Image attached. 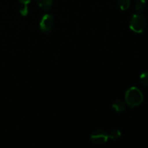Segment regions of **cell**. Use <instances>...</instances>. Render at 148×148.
I'll return each mask as SVG.
<instances>
[{
    "mask_svg": "<svg viewBox=\"0 0 148 148\" xmlns=\"http://www.w3.org/2000/svg\"><path fill=\"white\" fill-rule=\"evenodd\" d=\"M143 95L141 91L135 87L130 88L126 92L125 101L131 107L138 106L143 103Z\"/></svg>",
    "mask_w": 148,
    "mask_h": 148,
    "instance_id": "6da1fadb",
    "label": "cell"
},
{
    "mask_svg": "<svg viewBox=\"0 0 148 148\" xmlns=\"http://www.w3.org/2000/svg\"><path fill=\"white\" fill-rule=\"evenodd\" d=\"M147 27V20L142 14H134L130 20V27L132 31L141 33L145 31Z\"/></svg>",
    "mask_w": 148,
    "mask_h": 148,
    "instance_id": "7a4b0ae2",
    "label": "cell"
},
{
    "mask_svg": "<svg viewBox=\"0 0 148 148\" xmlns=\"http://www.w3.org/2000/svg\"><path fill=\"white\" fill-rule=\"evenodd\" d=\"M53 26V17L51 14H46L40 19L39 27L40 29L44 33H49L52 30Z\"/></svg>",
    "mask_w": 148,
    "mask_h": 148,
    "instance_id": "3957f363",
    "label": "cell"
},
{
    "mask_svg": "<svg viewBox=\"0 0 148 148\" xmlns=\"http://www.w3.org/2000/svg\"><path fill=\"white\" fill-rule=\"evenodd\" d=\"M90 139L94 144L102 145L107 141L108 139V134L102 130H97L91 134Z\"/></svg>",
    "mask_w": 148,
    "mask_h": 148,
    "instance_id": "277c9868",
    "label": "cell"
},
{
    "mask_svg": "<svg viewBox=\"0 0 148 148\" xmlns=\"http://www.w3.org/2000/svg\"><path fill=\"white\" fill-rule=\"evenodd\" d=\"M38 5L43 10H49L52 7L53 0H36Z\"/></svg>",
    "mask_w": 148,
    "mask_h": 148,
    "instance_id": "5b68a950",
    "label": "cell"
},
{
    "mask_svg": "<svg viewBox=\"0 0 148 148\" xmlns=\"http://www.w3.org/2000/svg\"><path fill=\"white\" fill-rule=\"evenodd\" d=\"M118 6L121 10H127L130 6V0H118Z\"/></svg>",
    "mask_w": 148,
    "mask_h": 148,
    "instance_id": "8992f818",
    "label": "cell"
},
{
    "mask_svg": "<svg viewBox=\"0 0 148 148\" xmlns=\"http://www.w3.org/2000/svg\"><path fill=\"white\" fill-rule=\"evenodd\" d=\"M113 108L118 112H121V111L125 110V106L124 103L120 101H116L113 103Z\"/></svg>",
    "mask_w": 148,
    "mask_h": 148,
    "instance_id": "52a82bcc",
    "label": "cell"
},
{
    "mask_svg": "<svg viewBox=\"0 0 148 148\" xmlns=\"http://www.w3.org/2000/svg\"><path fill=\"white\" fill-rule=\"evenodd\" d=\"M146 5H147V1L145 0H138L136 2L135 9L137 11H143L145 9Z\"/></svg>",
    "mask_w": 148,
    "mask_h": 148,
    "instance_id": "ba28073f",
    "label": "cell"
},
{
    "mask_svg": "<svg viewBox=\"0 0 148 148\" xmlns=\"http://www.w3.org/2000/svg\"><path fill=\"white\" fill-rule=\"evenodd\" d=\"M108 134V138H111V139H116L119 138V137L121 136V132H120L119 130H112L111 132L109 133Z\"/></svg>",
    "mask_w": 148,
    "mask_h": 148,
    "instance_id": "9c48e42d",
    "label": "cell"
},
{
    "mask_svg": "<svg viewBox=\"0 0 148 148\" xmlns=\"http://www.w3.org/2000/svg\"><path fill=\"white\" fill-rule=\"evenodd\" d=\"M140 79L144 85L148 86V71L145 72L140 75Z\"/></svg>",
    "mask_w": 148,
    "mask_h": 148,
    "instance_id": "30bf717a",
    "label": "cell"
},
{
    "mask_svg": "<svg viewBox=\"0 0 148 148\" xmlns=\"http://www.w3.org/2000/svg\"><path fill=\"white\" fill-rule=\"evenodd\" d=\"M20 13L24 16L28 13V9H27V6L26 4H23L22 7L20 8Z\"/></svg>",
    "mask_w": 148,
    "mask_h": 148,
    "instance_id": "8fae6325",
    "label": "cell"
},
{
    "mask_svg": "<svg viewBox=\"0 0 148 148\" xmlns=\"http://www.w3.org/2000/svg\"><path fill=\"white\" fill-rule=\"evenodd\" d=\"M19 1H20L22 4H26V5H27V4L30 2V0H19Z\"/></svg>",
    "mask_w": 148,
    "mask_h": 148,
    "instance_id": "7c38bea8",
    "label": "cell"
}]
</instances>
